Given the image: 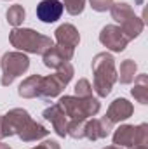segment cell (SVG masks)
<instances>
[{"label": "cell", "mask_w": 148, "mask_h": 149, "mask_svg": "<svg viewBox=\"0 0 148 149\" xmlns=\"http://www.w3.org/2000/svg\"><path fill=\"white\" fill-rule=\"evenodd\" d=\"M84 127L85 120H68L66 135H70L72 139H84Z\"/></svg>", "instance_id": "cell-21"}, {"label": "cell", "mask_w": 148, "mask_h": 149, "mask_svg": "<svg viewBox=\"0 0 148 149\" xmlns=\"http://www.w3.org/2000/svg\"><path fill=\"white\" fill-rule=\"evenodd\" d=\"M54 37H56L58 45H65V47L75 49L80 43V33H78V30L75 28L73 24H70V23H65V24L58 26L56 31H54Z\"/></svg>", "instance_id": "cell-12"}, {"label": "cell", "mask_w": 148, "mask_h": 149, "mask_svg": "<svg viewBox=\"0 0 148 149\" xmlns=\"http://www.w3.org/2000/svg\"><path fill=\"white\" fill-rule=\"evenodd\" d=\"M65 114L68 116V120H89L92 116H96L101 104L96 97H77V95H63L58 102Z\"/></svg>", "instance_id": "cell-3"}, {"label": "cell", "mask_w": 148, "mask_h": 149, "mask_svg": "<svg viewBox=\"0 0 148 149\" xmlns=\"http://www.w3.org/2000/svg\"><path fill=\"white\" fill-rule=\"evenodd\" d=\"M32 149H61V148H59V144L56 141L49 139V141H44L42 144H38V146H35V148H32Z\"/></svg>", "instance_id": "cell-26"}, {"label": "cell", "mask_w": 148, "mask_h": 149, "mask_svg": "<svg viewBox=\"0 0 148 149\" xmlns=\"http://www.w3.org/2000/svg\"><path fill=\"white\" fill-rule=\"evenodd\" d=\"M5 17H7V23H9L11 26L19 28V26L23 24L25 17H26V10H25V7H23L21 3H14V5H11V7L7 9Z\"/></svg>", "instance_id": "cell-20"}, {"label": "cell", "mask_w": 148, "mask_h": 149, "mask_svg": "<svg viewBox=\"0 0 148 149\" xmlns=\"http://www.w3.org/2000/svg\"><path fill=\"white\" fill-rule=\"evenodd\" d=\"M111 12V19H115L117 23H124L125 19H129L131 16H134V10L132 7L127 3V2H117L110 7Z\"/></svg>", "instance_id": "cell-19"}, {"label": "cell", "mask_w": 148, "mask_h": 149, "mask_svg": "<svg viewBox=\"0 0 148 149\" xmlns=\"http://www.w3.org/2000/svg\"><path fill=\"white\" fill-rule=\"evenodd\" d=\"M0 149H12V148H11L9 144H5V142H2V141H0Z\"/></svg>", "instance_id": "cell-27"}, {"label": "cell", "mask_w": 148, "mask_h": 149, "mask_svg": "<svg viewBox=\"0 0 148 149\" xmlns=\"http://www.w3.org/2000/svg\"><path fill=\"white\" fill-rule=\"evenodd\" d=\"M75 56V49L72 47H65V45H52L49 47L44 54H42V61H44V66L45 68H51V70H58L61 64L65 63H70Z\"/></svg>", "instance_id": "cell-7"}, {"label": "cell", "mask_w": 148, "mask_h": 149, "mask_svg": "<svg viewBox=\"0 0 148 149\" xmlns=\"http://www.w3.org/2000/svg\"><path fill=\"white\" fill-rule=\"evenodd\" d=\"M73 73H75V70H73V66H72V63H65V64H61V66L56 70L54 74L42 76L38 97H42V99L58 97V95L65 90V87L72 81Z\"/></svg>", "instance_id": "cell-4"}, {"label": "cell", "mask_w": 148, "mask_h": 149, "mask_svg": "<svg viewBox=\"0 0 148 149\" xmlns=\"http://www.w3.org/2000/svg\"><path fill=\"white\" fill-rule=\"evenodd\" d=\"M103 149H122V148H118V146H106V148H103Z\"/></svg>", "instance_id": "cell-28"}, {"label": "cell", "mask_w": 148, "mask_h": 149, "mask_svg": "<svg viewBox=\"0 0 148 149\" xmlns=\"http://www.w3.org/2000/svg\"><path fill=\"white\" fill-rule=\"evenodd\" d=\"M131 94H132V97H134L140 104L147 106L148 104V74H145V73L136 74V78H134V87L131 88Z\"/></svg>", "instance_id": "cell-17"}, {"label": "cell", "mask_w": 148, "mask_h": 149, "mask_svg": "<svg viewBox=\"0 0 148 149\" xmlns=\"http://www.w3.org/2000/svg\"><path fill=\"white\" fill-rule=\"evenodd\" d=\"M75 95L77 97H91L92 95V85L87 78H80L75 83Z\"/></svg>", "instance_id": "cell-24"}, {"label": "cell", "mask_w": 148, "mask_h": 149, "mask_svg": "<svg viewBox=\"0 0 148 149\" xmlns=\"http://www.w3.org/2000/svg\"><path fill=\"white\" fill-rule=\"evenodd\" d=\"M132 148H148V125L141 123L136 127V139Z\"/></svg>", "instance_id": "cell-22"}, {"label": "cell", "mask_w": 148, "mask_h": 149, "mask_svg": "<svg viewBox=\"0 0 148 149\" xmlns=\"http://www.w3.org/2000/svg\"><path fill=\"white\" fill-rule=\"evenodd\" d=\"M0 66H2V78L0 83L4 87H9L16 78H19L21 74H25L30 68V59L25 52L14 50V52H5L4 57L0 59Z\"/></svg>", "instance_id": "cell-5"}, {"label": "cell", "mask_w": 148, "mask_h": 149, "mask_svg": "<svg viewBox=\"0 0 148 149\" xmlns=\"http://www.w3.org/2000/svg\"><path fill=\"white\" fill-rule=\"evenodd\" d=\"M65 10L70 14V16H78L84 12V7H85V0H63L61 2Z\"/></svg>", "instance_id": "cell-23"}, {"label": "cell", "mask_w": 148, "mask_h": 149, "mask_svg": "<svg viewBox=\"0 0 148 149\" xmlns=\"http://www.w3.org/2000/svg\"><path fill=\"white\" fill-rule=\"evenodd\" d=\"M132 113H134L132 102H129V101L124 99V97H117L110 106H108L105 118L110 121L111 125H115V123H120V121L129 120V118L132 116Z\"/></svg>", "instance_id": "cell-9"}, {"label": "cell", "mask_w": 148, "mask_h": 149, "mask_svg": "<svg viewBox=\"0 0 148 149\" xmlns=\"http://www.w3.org/2000/svg\"><path fill=\"white\" fill-rule=\"evenodd\" d=\"M89 3H91L92 10L106 12V10H110V7L113 5V0H89Z\"/></svg>", "instance_id": "cell-25"}, {"label": "cell", "mask_w": 148, "mask_h": 149, "mask_svg": "<svg viewBox=\"0 0 148 149\" xmlns=\"http://www.w3.org/2000/svg\"><path fill=\"white\" fill-rule=\"evenodd\" d=\"M9 42L12 47H16L19 52L28 54H44L49 47L54 45L52 38L45 37L32 28H12L9 33Z\"/></svg>", "instance_id": "cell-2"}, {"label": "cell", "mask_w": 148, "mask_h": 149, "mask_svg": "<svg viewBox=\"0 0 148 149\" xmlns=\"http://www.w3.org/2000/svg\"><path fill=\"white\" fill-rule=\"evenodd\" d=\"M40 80L42 76L40 74H32L28 78H25L18 88V94L19 97L23 99H35L38 97V92H40Z\"/></svg>", "instance_id": "cell-15"}, {"label": "cell", "mask_w": 148, "mask_h": 149, "mask_svg": "<svg viewBox=\"0 0 148 149\" xmlns=\"http://www.w3.org/2000/svg\"><path fill=\"white\" fill-rule=\"evenodd\" d=\"M138 73V64L132 61V59H125L120 63V70L117 71V80L122 83V85H129L134 81Z\"/></svg>", "instance_id": "cell-18"}, {"label": "cell", "mask_w": 148, "mask_h": 149, "mask_svg": "<svg viewBox=\"0 0 148 149\" xmlns=\"http://www.w3.org/2000/svg\"><path fill=\"white\" fill-rule=\"evenodd\" d=\"M136 139V127L134 125H120L113 132V146L122 149H131Z\"/></svg>", "instance_id": "cell-14"}, {"label": "cell", "mask_w": 148, "mask_h": 149, "mask_svg": "<svg viewBox=\"0 0 148 149\" xmlns=\"http://www.w3.org/2000/svg\"><path fill=\"white\" fill-rule=\"evenodd\" d=\"M49 135V130L42 125V123H38L35 121L33 118L25 125V128L18 134V137L23 141V142H37L40 139H45Z\"/></svg>", "instance_id": "cell-13"}, {"label": "cell", "mask_w": 148, "mask_h": 149, "mask_svg": "<svg viewBox=\"0 0 148 149\" xmlns=\"http://www.w3.org/2000/svg\"><path fill=\"white\" fill-rule=\"evenodd\" d=\"M113 130V125L103 116V118H89L85 120V127H84V139L89 141H99L110 135Z\"/></svg>", "instance_id": "cell-8"}, {"label": "cell", "mask_w": 148, "mask_h": 149, "mask_svg": "<svg viewBox=\"0 0 148 149\" xmlns=\"http://www.w3.org/2000/svg\"><path fill=\"white\" fill-rule=\"evenodd\" d=\"M120 30H122L124 37L131 42V40L138 38L141 33H143V30H145V23H143L141 17H138V16L134 14V16H131L129 19H125L124 23H120Z\"/></svg>", "instance_id": "cell-16"}, {"label": "cell", "mask_w": 148, "mask_h": 149, "mask_svg": "<svg viewBox=\"0 0 148 149\" xmlns=\"http://www.w3.org/2000/svg\"><path fill=\"white\" fill-rule=\"evenodd\" d=\"M42 116H44V120L51 121V125H52L54 132H56L59 137H66L68 116L65 114L63 108H61L58 102H56V104H52V106H49V108H45L44 113H42Z\"/></svg>", "instance_id": "cell-10"}, {"label": "cell", "mask_w": 148, "mask_h": 149, "mask_svg": "<svg viewBox=\"0 0 148 149\" xmlns=\"http://www.w3.org/2000/svg\"><path fill=\"white\" fill-rule=\"evenodd\" d=\"M99 42L103 47H106L111 52H122V50H125V47L129 43V40L124 37L120 26H117V24L103 26L99 31Z\"/></svg>", "instance_id": "cell-6"}, {"label": "cell", "mask_w": 148, "mask_h": 149, "mask_svg": "<svg viewBox=\"0 0 148 149\" xmlns=\"http://www.w3.org/2000/svg\"><path fill=\"white\" fill-rule=\"evenodd\" d=\"M63 3L59 0H42L37 5V19H40L42 23H56L61 16H63Z\"/></svg>", "instance_id": "cell-11"}, {"label": "cell", "mask_w": 148, "mask_h": 149, "mask_svg": "<svg viewBox=\"0 0 148 149\" xmlns=\"http://www.w3.org/2000/svg\"><path fill=\"white\" fill-rule=\"evenodd\" d=\"M92 90L96 92L98 97H106L111 92L115 81H117V68H115V59L108 52H99L92 59Z\"/></svg>", "instance_id": "cell-1"}]
</instances>
